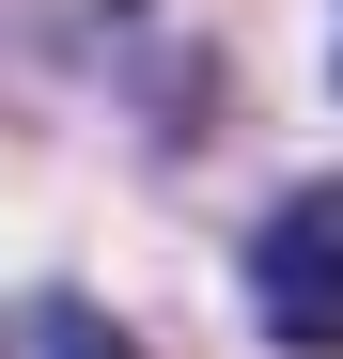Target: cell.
<instances>
[{
  "instance_id": "2",
  "label": "cell",
  "mask_w": 343,
  "mask_h": 359,
  "mask_svg": "<svg viewBox=\"0 0 343 359\" xmlns=\"http://www.w3.org/2000/svg\"><path fill=\"white\" fill-rule=\"evenodd\" d=\"M16 328H31V359H141L125 328H109V313H94V297H31V313H16Z\"/></svg>"
},
{
  "instance_id": "3",
  "label": "cell",
  "mask_w": 343,
  "mask_h": 359,
  "mask_svg": "<svg viewBox=\"0 0 343 359\" xmlns=\"http://www.w3.org/2000/svg\"><path fill=\"white\" fill-rule=\"evenodd\" d=\"M328 94H343V47H328Z\"/></svg>"
},
{
  "instance_id": "1",
  "label": "cell",
  "mask_w": 343,
  "mask_h": 359,
  "mask_svg": "<svg viewBox=\"0 0 343 359\" xmlns=\"http://www.w3.org/2000/svg\"><path fill=\"white\" fill-rule=\"evenodd\" d=\"M250 328L281 359H343V172H312L297 203H265V234H250Z\"/></svg>"
}]
</instances>
